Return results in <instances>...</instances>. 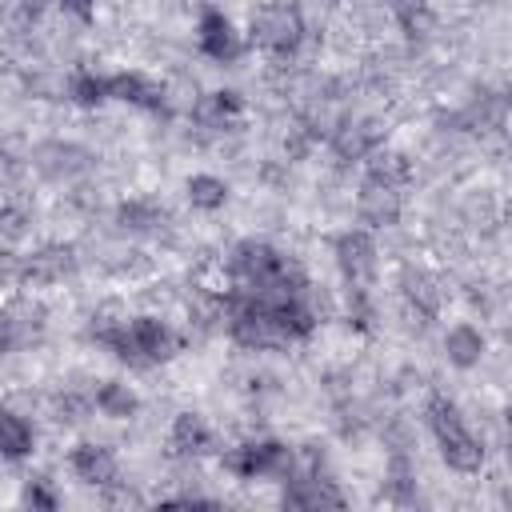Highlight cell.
Instances as JSON below:
<instances>
[{"label": "cell", "instance_id": "8fae6325", "mask_svg": "<svg viewBox=\"0 0 512 512\" xmlns=\"http://www.w3.org/2000/svg\"><path fill=\"white\" fill-rule=\"evenodd\" d=\"M168 444L180 456H204V452H212L216 432H212V424L200 412H180L172 420V428H168Z\"/></svg>", "mask_w": 512, "mask_h": 512}, {"label": "cell", "instance_id": "5bb4252c", "mask_svg": "<svg viewBox=\"0 0 512 512\" xmlns=\"http://www.w3.org/2000/svg\"><path fill=\"white\" fill-rule=\"evenodd\" d=\"M284 504L288 508H320V504H344V496L336 488H328V480H320V476H300L284 488Z\"/></svg>", "mask_w": 512, "mask_h": 512}, {"label": "cell", "instance_id": "44dd1931", "mask_svg": "<svg viewBox=\"0 0 512 512\" xmlns=\"http://www.w3.org/2000/svg\"><path fill=\"white\" fill-rule=\"evenodd\" d=\"M24 504H32V508H56V492H52L44 480H28V488H24Z\"/></svg>", "mask_w": 512, "mask_h": 512}, {"label": "cell", "instance_id": "ba28073f", "mask_svg": "<svg viewBox=\"0 0 512 512\" xmlns=\"http://www.w3.org/2000/svg\"><path fill=\"white\" fill-rule=\"evenodd\" d=\"M68 468H72L84 484H92V488H108V484H116V476H120V464H116L112 448L92 444V440L72 444V452H68Z\"/></svg>", "mask_w": 512, "mask_h": 512}, {"label": "cell", "instance_id": "ac0fdd59", "mask_svg": "<svg viewBox=\"0 0 512 512\" xmlns=\"http://www.w3.org/2000/svg\"><path fill=\"white\" fill-rule=\"evenodd\" d=\"M68 92H72V100H80V104H104V100H108L104 76H96V72H88V68L72 72V80H68Z\"/></svg>", "mask_w": 512, "mask_h": 512}, {"label": "cell", "instance_id": "30bf717a", "mask_svg": "<svg viewBox=\"0 0 512 512\" xmlns=\"http://www.w3.org/2000/svg\"><path fill=\"white\" fill-rule=\"evenodd\" d=\"M356 208H360L364 224H372V228H388V224H396V220H400V188H392V184H384V180L364 176L360 196H356Z\"/></svg>", "mask_w": 512, "mask_h": 512}, {"label": "cell", "instance_id": "2e32d148", "mask_svg": "<svg viewBox=\"0 0 512 512\" xmlns=\"http://www.w3.org/2000/svg\"><path fill=\"white\" fill-rule=\"evenodd\" d=\"M96 408H100L104 416H112V420H128V416H136L140 396H136L124 380H104V384L96 388Z\"/></svg>", "mask_w": 512, "mask_h": 512}, {"label": "cell", "instance_id": "4fadbf2b", "mask_svg": "<svg viewBox=\"0 0 512 512\" xmlns=\"http://www.w3.org/2000/svg\"><path fill=\"white\" fill-rule=\"evenodd\" d=\"M36 448V432L24 416H16L12 408H0V456L4 460H24Z\"/></svg>", "mask_w": 512, "mask_h": 512}, {"label": "cell", "instance_id": "8992f818", "mask_svg": "<svg viewBox=\"0 0 512 512\" xmlns=\"http://www.w3.org/2000/svg\"><path fill=\"white\" fill-rule=\"evenodd\" d=\"M332 252L348 292H368V284L376 280V240L364 228H348L332 240Z\"/></svg>", "mask_w": 512, "mask_h": 512}, {"label": "cell", "instance_id": "277c9868", "mask_svg": "<svg viewBox=\"0 0 512 512\" xmlns=\"http://www.w3.org/2000/svg\"><path fill=\"white\" fill-rule=\"evenodd\" d=\"M248 40L252 48H260L272 60H288L296 56V48L304 44V20L292 4H260L248 16Z\"/></svg>", "mask_w": 512, "mask_h": 512}, {"label": "cell", "instance_id": "ffe728a7", "mask_svg": "<svg viewBox=\"0 0 512 512\" xmlns=\"http://www.w3.org/2000/svg\"><path fill=\"white\" fill-rule=\"evenodd\" d=\"M408 300H412V304L420 300V312H424V316H432V312H436V304H440L436 288H432L424 276H408Z\"/></svg>", "mask_w": 512, "mask_h": 512}, {"label": "cell", "instance_id": "7c38bea8", "mask_svg": "<svg viewBox=\"0 0 512 512\" xmlns=\"http://www.w3.org/2000/svg\"><path fill=\"white\" fill-rule=\"evenodd\" d=\"M444 356H448L456 368L480 364V356H484V336H480V328H476V324H452V328L444 332Z\"/></svg>", "mask_w": 512, "mask_h": 512}, {"label": "cell", "instance_id": "7a4b0ae2", "mask_svg": "<svg viewBox=\"0 0 512 512\" xmlns=\"http://www.w3.org/2000/svg\"><path fill=\"white\" fill-rule=\"evenodd\" d=\"M100 340L128 364H164L180 352V336L160 316H132L120 328H104Z\"/></svg>", "mask_w": 512, "mask_h": 512}, {"label": "cell", "instance_id": "3957f363", "mask_svg": "<svg viewBox=\"0 0 512 512\" xmlns=\"http://www.w3.org/2000/svg\"><path fill=\"white\" fill-rule=\"evenodd\" d=\"M428 428L436 436V448L444 456V464L452 472H480L484 468V444L476 440V432L468 428V420L460 416V408L448 396H432L428 400Z\"/></svg>", "mask_w": 512, "mask_h": 512}, {"label": "cell", "instance_id": "d6986e66", "mask_svg": "<svg viewBox=\"0 0 512 512\" xmlns=\"http://www.w3.org/2000/svg\"><path fill=\"white\" fill-rule=\"evenodd\" d=\"M164 220V212L156 208V204H148V200H128V204H120V224L124 228H152V224H160Z\"/></svg>", "mask_w": 512, "mask_h": 512}, {"label": "cell", "instance_id": "6da1fadb", "mask_svg": "<svg viewBox=\"0 0 512 512\" xmlns=\"http://www.w3.org/2000/svg\"><path fill=\"white\" fill-rule=\"evenodd\" d=\"M228 272L236 288L244 292H300L304 288L300 268L264 240H240L228 256Z\"/></svg>", "mask_w": 512, "mask_h": 512}, {"label": "cell", "instance_id": "e0dca14e", "mask_svg": "<svg viewBox=\"0 0 512 512\" xmlns=\"http://www.w3.org/2000/svg\"><path fill=\"white\" fill-rule=\"evenodd\" d=\"M200 112H204L212 124H228V120H236V116L244 112V100H240V92H232V88H216V92L204 96Z\"/></svg>", "mask_w": 512, "mask_h": 512}, {"label": "cell", "instance_id": "7402d4cb", "mask_svg": "<svg viewBox=\"0 0 512 512\" xmlns=\"http://www.w3.org/2000/svg\"><path fill=\"white\" fill-rule=\"evenodd\" d=\"M64 12H72L76 20H92L96 16V0H60Z\"/></svg>", "mask_w": 512, "mask_h": 512}, {"label": "cell", "instance_id": "603a6c76", "mask_svg": "<svg viewBox=\"0 0 512 512\" xmlns=\"http://www.w3.org/2000/svg\"><path fill=\"white\" fill-rule=\"evenodd\" d=\"M12 340H16V324H12V316L0 308V356L12 348Z\"/></svg>", "mask_w": 512, "mask_h": 512}, {"label": "cell", "instance_id": "9c48e42d", "mask_svg": "<svg viewBox=\"0 0 512 512\" xmlns=\"http://www.w3.org/2000/svg\"><path fill=\"white\" fill-rule=\"evenodd\" d=\"M104 88H108V100H120V104H132L144 112L164 108V88L144 72H112V76H104Z\"/></svg>", "mask_w": 512, "mask_h": 512}, {"label": "cell", "instance_id": "5b68a950", "mask_svg": "<svg viewBox=\"0 0 512 512\" xmlns=\"http://www.w3.org/2000/svg\"><path fill=\"white\" fill-rule=\"evenodd\" d=\"M288 464H292V452L280 440H244L224 452V472H232L236 480L276 476V472H288Z\"/></svg>", "mask_w": 512, "mask_h": 512}, {"label": "cell", "instance_id": "52a82bcc", "mask_svg": "<svg viewBox=\"0 0 512 512\" xmlns=\"http://www.w3.org/2000/svg\"><path fill=\"white\" fill-rule=\"evenodd\" d=\"M196 48H200L208 60H216V64H232L244 44H240L236 24H232L220 8H204V12H200V24H196Z\"/></svg>", "mask_w": 512, "mask_h": 512}, {"label": "cell", "instance_id": "9a60e30c", "mask_svg": "<svg viewBox=\"0 0 512 512\" xmlns=\"http://www.w3.org/2000/svg\"><path fill=\"white\" fill-rule=\"evenodd\" d=\"M184 192H188V204L200 208V212H216V208L228 204V184H224L220 176H212V172H196V176H188Z\"/></svg>", "mask_w": 512, "mask_h": 512}]
</instances>
